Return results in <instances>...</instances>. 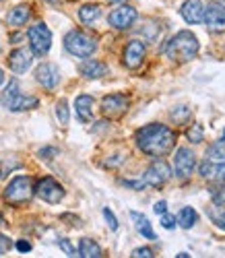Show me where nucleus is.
Returning <instances> with one entry per match:
<instances>
[{
	"label": "nucleus",
	"instance_id": "nucleus-40",
	"mask_svg": "<svg viewBox=\"0 0 225 258\" xmlns=\"http://www.w3.org/2000/svg\"><path fill=\"white\" fill-rule=\"evenodd\" d=\"M3 223H5V221H3V215H0V227H3Z\"/></svg>",
	"mask_w": 225,
	"mask_h": 258
},
{
	"label": "nucleus",
	"instance_id": "nucleus-15",
	"mask_svg": "<svg viewBox=\"0 0 225 258\" xmlns=\"http://www.w3.org/2000/svg\"><path fill=\"white\" fill-rule=\"evenodd\" d=\"M180 13H182L186 23L198 25L202 23V17H205V5H202V0H186Z\"/></svg>",
	"mask_w": 225,
	"mask_h": 258
},
{
	"label": "nucleus",
	"instance_id": "nucleus-5",
	"mask_svg": "<svg viewBox=\"0 0 225 258\" xmlns=\"http://www.w3.org/2000/svg\"><path fill=\"white\" fill-rule=\"evenodd\" d=\"M33 192H35V188H33V182H31L29 176H17L5 188V199L11 205H21V203L31 201Z\"/></svg>",
	"mask_w": 225,
	"mask_h": 258
},
{
	"label": "nucleus",
	"instance_id": "nucleus-3",
	"mask_svg": "<svg viewBox=\"0 0 225 258\" xmlns=\"http://www.w3.org/2000/svg\"><path fill=\"white\" fill-rule=\"evenodd\" d=\"M0 99H3V105L11 112H25V110H31V107H35L39 103L37 97H27V95L21 93L17 79H13L9 83V87L3 91Z\"/></svg>",
	"mask_w": 225,
	"mask_h": 258
},
{
	"label": "nucleus",
	"instance_id": "nucleus-10",
	"mask_svg": "<svg viewBox=\"0 0 225 258\" xmlns=\"http://www.w3.org/2000/svg\"><path fill=\"white\" fill-rule=\"evenodd\" d=\"M172 178V167L165 161H155L143 176L145 186H163Z\"/></svg>",
	"mask_w": 225,
	"mask_h": 258
},
{
	"label": "nucleus",
	"instance_id": "nucleus-14",
	"mask_svg": "<svg viewBox=\"0 0 225 258\" xmlns=\"http://www.w3.org/2000/svg\"><path fill=\"white\" fill-rule=\"evenodd\" d=\"M31 62H33V52L27 50V48H19L15 52H11L9 56V67L15 75H23L29 71L31 67Z\"/></svg>",
	"mask_w": 225,
	"mask_h": 258
},
{
	"label": "nucleus",
	"instance_id": "nucleus-30",
	"mask_svg": "<svg viewBox=\"0 0 225 258\" xmlns=\"http://www.w3.org/2000/svg\"><path fill=\"white\" fill-rule=\"evenodd\" d=\"M103 217H105V221H107V225H109V229H114V231H116V229L120 227V225H118V219L114 217V213H111V211H109L107 207L103 209Z\"/></svg>",
	"mask_w": 225,
	"mask_h": 258
},
{
	"label": "nucleus",
	"instance_id": "nucleus-17",
	"mask_svg": "<svg viewBox=\"0 0 225 258\" xmlns=\"http://www.w3.org/2000/svg\"><path fill=\"white\" fill-rule=\"evenodd\" d=\"M200 176L205 180H211V182H223L225 180V163L223 161H205L200 163L198 167Z\"/></svg>",
	"mask_w": 225,
	"mask_h": 258
},
{
	"label": "nucleus",
	"instance_id": "nucleus-19",
	"mask_svg": "<svg viewBox=\"0 0 225 258\" xmlns=\"http://www.w3.org/2000/svg\"><path fill=\"white\" fill-rule=\"evenodd\" d=\"M75 110L83 122H89L93 118V97L91 95H79L75 99Z\"/></svg>",
	"mask_w": 225,
	"mask_h": 258
},
{
	"label": "nucleus",
	"instance_id": "nucleus-29",
	"mask_svg": "<svg viewBox=\"0 0 225 258\" xmlns=\"http://www.w3.org/2000/svg\"><path fill=\"white\" fill-rule=\"evenodd\" d=\"M58 246H60V250L66 254V256H79V252H75V248H73V244L69 242V240H58Z\"/></svg>",
	"mask_w": 225,
	"mask_h": 258
},
{
	"label": "nucleus",
	"instance_id": "nucleus-34",
	"mask_svg": "<svg viewBox=\"0 0 225 258\" xmlns=\"http://www.w3.org/2000/svg\"><path fill=\"white\" fill-rule=\"evenodd\" d=\"M161 225H163L165 229H174V227H176V219L172 217V215L163 213V215H161Z\"/></svg>",
	"mask_w": 225,
	"mask_h": 258
},
{
	"label": "nucleus",
	"instance_id": "nucleus-7",
	"mask_svg": "<svg viewBox=\"0 0 225 258\" xmlns=\"http://www.w3.org/2000/svg\"><path fill=\"white\" fill-rule=\"evenodd\" d=\"M35 195L50 205H56L64 199V188L54 178H41L35 186Z\"/></svg>",
	"mask_w": 225,
	"mask_h": 258
},
{
	"label": "nucleus",
	"instance_id": "nucleus-39",
	"mask_svg": "<svg viewBox=\"0 0 225 258\" xmlns=\"http://www.w3.org/2000/svg\"><path fill=\"white\" fill-rule=\"evenodd\" d=\"M3 83H5V73H3V69H0V87H3Z\"/></svg>",
	"mask_w": 225,
	"mask_h": 258
},
{
	"label": "nucleus",
	"instance_id": "nucleus-9",
	"mask_svg": "<svg viewBox=\"0 0 225 258\" xmlns=\"http://www.w3.org/2000/svg\"><path fill=\"white\" fill-rule=\"evenodd\" d=\"M196 167V157L190 149L186 147H180L178 153H176V159H174V171L178 178H188Z\"/></svg>",
	"mask_w": 225,
	"mask_h": 258
},
{
	"label": "nucleus",
	"instance_id": "nucleus-22",
	"mask_svg": "<svg viewBox=\"0 0 225 258\" xmlns=\"http://www.w3.org/2000/svg\"><path fill=\"white\" fill-rule=\"evenodd\" d=\"M79 256H83V258H99V256H103V252H101V246L97 242L89 240V238H83L81 244H79Z\"/></svg>",
	"mask_w": 225,
	"mask_h": 258
},
{
	"label": "nucleus",
	"instance_id": "nucleus-23",
	"mask_svg": "<svg viewBox=\"0 0 225 258\" xmlns=\"http://www.w3.org/2000/svg\"><path fill=\"white\" fill-rule=\"evenodd\" d=\"M196 221H198V215H196V211H194L192 207H184L182 211L178 213V217H176V225L184 227V229L194 227V225H196Z\"/></svg>",
	"mask_w": 225,
	"mask_h": 258
},
{
	"label": "nucleus",
	"instance_id": "nucleus-13",
	"mask_svg": "<svg viewBox=\"0 0 225 258\" xmlns=\"http://www.w3.org/2000/svg\"><path fill=\"white\" fill-rule=\"evenodd\" d=\"M145 56H147V50H145L143 41H139V39L128 41L126 48H124V64H126V69H130V71L139 69L143 64V60H145Z\"/></svg>",
	"mask_w": 225,
	"mask_h": 258
},
{
	"label": "nucleus",
	"instance_id": "nucleus-35",
	"mask_svg": "<svg viewBox=\"0 0 225 258\" xmlns=\"http://www.w3.org/2000/svg\"><path fill=\"white\" fill-rule=\"evenodd\" d=\"M56 155H58V149H52V147H46L39 151V157H43V159H52Z\"/></svg>",
	"mask_w": 225,
	"mask_h": 258
},
{
	"label": "nucleus",
	"instance_id": "nucleus-18",
	"mask_svg": "<svg viewBox=\"0 0 225 258\" xmlns=\"http://www.w3.org/2000/svg\"><path fill=\"white\" fill-rule=\"evenodd\" d=\"M29 17H31V9H29L27 5H19V7H15V9L7 15V23H9L11 27H21V25L27 23Z\"/></svg>",
	"mask_w": 225,
	"mask_h": 258
},
{
	"label": "nucleus",
	"instance_id": "nucleus-20",
	"mask_svg": "<svg viewBox=\"0 0 225 258\" xmlns=\"http://www.w3.org/2000/svg\"><path fill=\"white\" fill-rule=\"evenodd\" d=\"M130 217L134 219V225H137V229H139V233L143 235V238H147V240H157V235H155V231H153V227H151V221L145 217V215H141V213H137V211H130Z\"/></svg>",
	"mask_w": 225,
	"mask_h": 258
},
{
	"label": "nucleus",
	"instance_id": "nucleus-4",
	"mask_svg": "<svg viewBox=\"0 0 225 258\" xmlns=\"http://www.w3.org/2000/svg\"><path fill=\"white\" fill-rule=\"evenodd\" d=\"M64 48L77 58H87L97 50V41L91 35H87L79 29H73L64 37Z\"/></svg>",
	"mask_w": 225,
	"mask_h": 258
},
{
	"label": "nucleus",
	"instance_id": "nucleus-36",
	"mask_svg": "<svg viewBox=\"0 0 225 258\" xmlns=\"http://www.w3.org/2000/svg\"><path fill=\"white\" fill-rule=\"evenodd\" d=\"M153 211L157 213V215H163V213H167V203L165 201H159L155 207H153Z\"/></svg>",
	"mask_w": 225,
	"mask_h": 258
},
{
	"label": "nucleus",
	"instance_id": "nucleus-24",
	"mask_svg": "<svg viewBox=\"0 0 225 258\" xmlns=\"http://www.w3.org/2000/svg\"><path fill=\"white\" fill-rule=\"evenodd\" d=\"M99 17H101V7L99 5H85V7L79 9V19L85 25H93Z\"/></svg>",
	"mask_w": 225,
	"mask_h": 258
},
{
	"label": "nucleus",
	"instance_id": "nucleus-28",
	"mask_svg": "<svg viewBox=\"0 0 225 258\" xmlns=\"http://www.w3.org/2000/svg\"><path fill=\"white\" fill-rule=\"evenodd\" d=\"M202 139H205V133H202V126L200 124H194L190 131H188V141L192 143H200Z\"/></svg>",
	"mask_w": 225,
	"mask_h": 258
},
{
	"label": "nucleus",
	"instance_id": "nucleus-41",
	"mask_svg": "<svg viewBox=\"0 0 225 258\" xmlns=\"http://www.w3.org/2000/svg\"><path fill=\"white\" fill-rule=\"evenodd\" d=\"M109 3H122V0H109Z\"/></svg>",
	"mask_w": 225,
	"mask_h": 258
},
{
	"label": "nucleus",
	"instance_id": "nucleus-42",
	"mask_svg": "<svg viewBox=\"0 0 225 258\" xmlns=\"http://www.w3.org/2000/svg\"><path fill=\"white\" fill-rule=\"evenodd\" d=\"M221 141H225V133H223V139H221Z\"/></svg>",
	"mask_w": 225,
	"mask_h": 258
},
{
	"label": "nucleus",
	"instance_id": "nucleus-21",
	"mask_svg": "<svg viewBox=\"0 0 225 258\" xmlns=\"http://www.w3.org/2000/svg\"><path fill=\"white\" fill-rule=\"evenodd\" d=\"M107 73V67L99 60H87L83 67H81V75L85 79H99Z\"/></svg>",
	"mask_w": 225,
	"mask_h": 258
},
{
	"label": "nucleus",
	"instance_id": "nucleus-38",
	"mask_svg": "<svg viewBox=\"0 0 225 258\" xmlns=\"http://www.w3.org/2000/svg\"><path fill=\"white\" fill-rule=\"evenodd\" d=\"M11 41H13V44H19V41H21V35H13Z\"/></svg>",
	"mask_w": 225,
	"mask_h": 258
},
{
	"label": "nucleus",
	"instance_id": "nucleus-1",
	"mask_svg": "<svg viewBox=\"0 0 225 258\" xmlns=\"http://www.w3.org/2000/svg\"><path fill=\"white\" fill-rule=\"evenodd\" d=\"M137 145L151 157H163L174 149L176 135L165 124H147L137 133Z\"/></svg>",
	"mask_w": 225,
	"mask_h": 258
},
{
	"label": "nucleus",
	"instance_id": "nucleus-2",
	"mask_svg": "<svg viewBox=\"0 0 225 258\" xmlns=\"http://www.w3.org/2000/svg\"><path fill=\"white\" fill-rule=\"evenodd\" d=\"M165 56L178 62H188L198 54V39L190 31H178L163 48Z\"/></svg>",
	"mask_w": 225,
	"mask_h": 258
},
{
	"label": "nucleus",
	"instance_id": "nucleus-31",
	"mask_svg": "<svg viewBox=\"0 0 225 258\" xmlns=\"http://www.w3.org/2000/svg\"><path fill=\"white\" fill-rule=\"evenodd\" d=\"M211 217H213V221H215L219 227H223V229H225V209L211 211Z\"/></svg>",
	"mask_w": 225,
	"mask_h": 258
},
{
	"label": "nucleus",
	"instance_id": "nucleus-26",
	"mask_svg": "<svg viewBox=\"0 0 225 258\" xmlns=\"http://www.w3.org/2000/svg\"><path fill=\"white\" fill-rule=\"evenodd\" d=\"M190 116H192V112H190L188 105H178L176 110L172 112V118H174L176 124H186L190 120Z\"/></svg>",
	"mask_w": 225,
	"mask_h": 258
},
{
	"label": "nucleus",
	"instance_id": "nucleus-25",
	"mask_svg": "<svg viewBox=\"0 0 225 258\" xmlns=\"http://www.w3.org/2000/svg\"><path fill=\"white\" fill-rule=\"evenodd\" d=\"M56 118L62 126H66L71 122V110H69V103H66V99H60L56 103Z\"/></svg>",
	"mask_w": 225,
	"mask_h": 258
},
{
	"label": "nucleus",
	"instance_id": "nucleus-37",
	"mask_svg": "<svg viewBox=\"0 0 225 258\" xmlns=\"http://www.w3.org/2000/svg\"><path fill=\"white\" fill-rule=\"evenodd\" d=\"M17 250H19V252H29V250H31V244H29L27 240H19V242H17Z\"/></svg>",
	"mask_w": 225,
	"mask_h": 258
},
{
	"label": "nucleus",
	"instance_id": "nucleus-12",
	"mask_svg": "<svg viewBox=\"0 0 225 258\" xmlns=\"http://www.w3.org/2000/svg\"><path fill=\"white\" fill-rule=\"evenodd\" d=\"M202 23H207V27L211 31H225V7L219 3H211L205 9V17H202Z\"/></svg>",
	"mask_w": 225,
	"mask_h": 258
},
{
	"label": "nucleus",
	"instance_id": "nucleus-8",
	"mask_svg": "<svg viewBox=\"0 0 225 258\" xmlns=\"http://www.w3.org/2000/svg\"><path fill=\"white\" fill-rule=\"evenodd\" d=\"M137 17H139V13H137V9H132V7H118V9H114L109 13V17H107V21H109V25L114 27V29H120V31H124V29H128V27H132V23L137 21Z\"/></svg>",
	"mask_w": 225,
	"mask_h": 258
},
{
	"label": "nucleus",
	"instance_id": "nucleus-32",
	"mask_svg": "<svg viewBox=\"0 0 225 258\" xmlns=\"http://www.w3.org/2000/svg\"><path fill=\"white\" fill-rule=\"evenodd\" d=\"M132 256H134V258H153L155 252H153L151 248H137V250L132 252Z\"/></svg>",
	"mask_w": 225,
	"mask_h": 258
},
{
	"label": "nucleus",
	"instance_id": "nucleus-27",
	"mask_svg": "<svg viewBox=\"0 0 225 258\" xmlns=\"http://www.w3.org/2000/svg\"><path fill=\"white\" fill-rule=\"evenodd\" d=\"M207 157H209V159L223 161V159H225V141H219V143L211 145V147L207 149Z\"/></svg>",
	"mask_w": 225,
	"mask_h": 258
},
{
	"label": "nucleus",
	"instance_id": "nucleus-11",
	"mask_svg": "<svg viewBox=\"0 0 225 258\" xmlns=\"http://www.w3.org/2000/svg\"><path fill=\"white\" fill-rule=\"evenodd\" d=\"M35 79H37V83L41 85L43 89L52 91V89H56V85L60 83V71H58L56 64L43 62V64H39V67L35 69Z\"/></svg>",
	"mask_w": 225,
	"mask_h": 258
},
{
	"label": "nucleus",
	"instance_id": "nucleus-6",
	"mask_svg": "<svg viewBox=\"0 0 225 258\" xmlns=\"http://www.w3.org/2000/svg\"><path fill=\"white\" fill-rule=\"evenodd\" d=\"M29 44H31V52L35 56H46L52 48V31L48 29L46 23H35L29 27L27 31Z\"/></svg>",
	"mask_w": 225,
	"mask_h": 258
},
{
	"label": "nucleus",
	"instance_id": "nucleus-16",
	"mask_svg": "<svg viewBox=\"0 0 225 258\" xmlns=\"http://www.w3.org/2000/svg\"><path fill=\"white\" fill-rule=\"evenodd\" d=\"M126 107H128V99H126L124 95H120V93L107 95V97H103V101H101V110H103V114H107V116H120V114L126 112Z\"/></svg>",
	"mask_w": 225,
	"mask_h": 258
},
{
	"label": "nucleus",
	"instance_id": "nucleus-33",
	"mask_svg": "<svg viewBox=\"0 0 225 258\" xmlns=\"http://www.w3.org/2000/svg\"><path fill=\"white\" fill-rule=\"evenodd\" d=\"M11 246H13L11 238H7V235L0 233V254H7V252L11 250Z\"/></svg>",
	"mask_w": 225,
	"mask_h": 258
}]
</instances>
